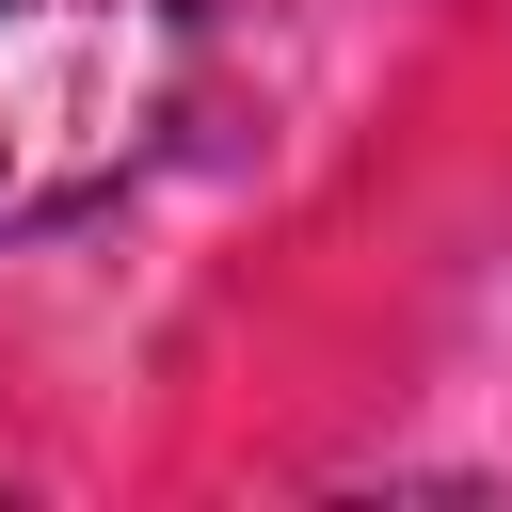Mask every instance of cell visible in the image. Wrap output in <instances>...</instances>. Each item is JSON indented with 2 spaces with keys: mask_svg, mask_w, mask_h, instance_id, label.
<instances>
[{
  "mask_svg": "<svg viewBox=\"0 0 512 512\" xmlns=\"http://www.w3.org/2000/svg\"><path fill=\"white\" fill-rule=\"evenodd\" d=\"M192 112V0H0V240L112 208Z\"/></svg>",
  "mask_w": 512,
  "mask_h": 512,
  "instance_id": "1",
  "label": "cell"
}]
</instances>
